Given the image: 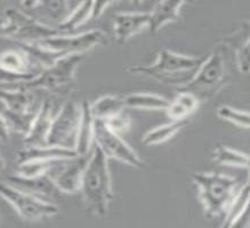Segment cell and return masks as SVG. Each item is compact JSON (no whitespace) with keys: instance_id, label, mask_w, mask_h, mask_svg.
Listing matches in <instances>:
<instances>
[{"instance_id":"6","label":"cell","mask_w":250,"mask_h":228,"mask_svg":"<svg viewBox=\"0 0 250 228\" xmlns=\"http://www.w3.org/2000/svg\"><path fill=\"white\" fill-rule=\"evenodd\" d=\"M5 19L8 24L7 38L18 40L19 42H39L62 36L56 26L43 24L19 9H7L5 13Z\"/></svg>"},{"instance_id":"26","label":"cell","mask_w":250,"mask_h":228,"mask_svg":"<svg viewBox=\"0 0 250 228\" xmlns=\"http://www.w3.org/2000/svg\"><path fill=\"white\" fill-rule=\"evenodd\" d=\"M93 1H85L80 2L76 6V8L70 13L65 21L57 26V30L61 32L62 36H70L73 35V32L81 26L85 24L87 21L92 19L93 13Z\"/></svg>"},{"instance_id":"30","label":"cell","mask_w":250,"mask_h":228,"mask_svg":"<svg viewBox=\"0 0 250 228\" xmlns=\"http://www.w3.org/2000/svg\"><path fill=\"white\" fill-rule=\"evenodd\" d=\"M212 159L215 162L223 166L246 168V169L249 167V156L246 153L224 145L215 147L212 152Z\"/></svg>"},{"instance_id":"2","label":"cell","mask_w":250,"mask_h":228,"mask_svg":"<svg viewBox=\"0 0 250 228\" xmlns=\"http://www.w3.org/2000/svg\"><path fill=\"white\" fill-rule=\"evenodd\" d=\"M80 190L87 209L94 216L105 217L109 213L110 203L113 199L109 159L97 146H94L90 153Z\"/></svg>"},{"instance_id":"35","label":"cell","mask_w":250,"mask_h":228,"mask_svg":"<svg viewBox=\"0 0 250 228\" xmlns=\"http://www.w3.org/2000/svg\"><path fill=\"white\" fill-rule=\"evenodd\" d=\"M9 138V129L6 125L5 120L2 119L1 114H0V140L1 142H7Z\"/></svg>"},{"instance_id":"29","label":"cell","mask_w":250,"mask_h":228,"mask_svg":"<svg viewBox=\"0 0 250 228\" xmlns=\"http://www.w3.org/2000/svg\"><path fill=\"white\" fill-rule=\"evenodd\" d=\"M249 184L246 183L245 185L240 187L238 194L229 204L228 210L225 211L224 221L219 228H229L236 220L241 217V214L248 210L249 204Z\"/></svg>"},{"instance_id":"27","label":"cell","mask_w":250,"mask_h":228,"mask_svg":"<svg viewBox=\"0 0 250 228\" xmlns=\"http://www.w3.org/2000/svg\"><path fill=\"white\" fill-rule=\"evenodd\" d=\"M188 123V120H183V121H171L169 123L155 127V128L145 133L142 142L146 146L158 145V144L167 142V140L173 138L178 132H181L184 127H187Z\"/></svg>"},{"instance_id":"34","label":"cell","mask_w":250,"mask_h":228,"mask_svg":"<svg viewBox=\"0 0 250 228\" xmlns=\"http://www.w3.org/2000/svg\"><path fill=\"white\" fill-rule=\"evenodd\" d=\"M114 5L113 1H96L93 4V13H92V19H96L103 14V12H105L110 6Z\"/></svg>"},{"instance_id":"7","label":"cell","mask_w":250,"mask_h":228,"mask_svg":"<svg viewBox=\"0 0 250 228\" xmlns=\"http://www.w3.org/2000/svg\"><path fill=\"white\" fill-rule=\"evenodd\" d=\"M80 116V106L72 100H67L53 120L46 145L74 150Z\"/></svg>"},{"instance_id":"5","label":"cell","mask_w":250,"mask_h":228,"mask_svg":"<svg viewBox=\"0 0 250 228\" xmlns=\"http://www.w3.org/2000/svg\"><path fill=\"white\" fill-rule=\"evenodd\" d=\"M83 55H67L60 58L50 68L43 69L31 81L21 83L26 89H45L50 93L66 95L76 85V72Z\"/></svg>"},{"instance_id":"3","label":"cell","mask_w":250,"mask_h":228,"mask_svg":"<svg viewBox=\"0 0 250 228\" xmlns=\"http://www.w3.org/2000/svg\"><path fill=\"white\" fill-rule=\"evenodd\" d=\"M229 50L218 42L210 55L206 57L194 78L184 88L178 90L191 93L200 102L214 98L229 82Z\"/></svg>"},{"instance_id":"28","label":"cell","mask_w":250,"mask_h":228,"mask_svg":"<svg viewBox=\"0 0 250 228\" xmlns=\"http://www.w3.org/2000/svg\"><path fill=\"white\" fill-rule=\"evenodd\" d=\"M19 45H20L19 48L24 50V52L28 54L30 58H31V61L42 70L50 68V66L55 64L60 58L64 57L62 54L52 52V50L43 48L42 46H40L39 43L37 42H32V43L19 42Z\"/></svg>"},{"instance_id":"11","label":"cell","mask_w":250,"mask_h":228,"mask_svg":"<svg viewBox=\"0 0 250 228\" xmlns=\"http://www.w3.org/2000/svg\"><path fill=\"white\" fill-rule=\"evenodd\" d=\"M92 153V152H90ZM90 157L88 155H78L69 160L65 166L61 168L59 172L53 177V182L61 193L73 194L80 190L81 180Z\"/></svg>"},{"instance_id":"37","label":"cell","mask_w":250,"mask_h":228,"mask_svg":"<svg viewBox=\"0 0 250 228\" xmlns=\"http://www.w3.org/2000/svg\"><path fill=\"white\" fill-rule=\"evenodd\" d=\"M2 168V160H1V156H0V169Z\"/></svg>"},{"instance_id":"32","label":"cell","mask_w":250,"mask_h":228,"mask_svg":"<svg viewBox=\"0 0 250 228\" xmlns=\"http://www.w3.org/2000/svg\"><path fill=\"white\" fill-rule=\"evenodd\" d=\"M103 122L105 123L111 130H113L114 133H119L120 135V133H124L129 129V127L131 125V119L129 114H128L126 111H124V112L117 114V115H114L112 118L107 119Z\"/></svg>"},{"instance_id":"24","label":"cell","mask_w":250,"mask_h":228,"mask_svg":"<svg viewBox=\"0 0 250 228\" xmlns=\"http://www.w3.org/2000/svg\"><path fill=\"white\" fill-rule=\"evenodd\" d=\"M71 159H52V160H39L31 161L23 164H19L18 175L26 178H32V177H38L42 175L54 176L59 172L61 168L65 166L66 162Z\"/></svg>"},{"instance_id":"10","label":"cell","mask_w":250,"mask_h":228,"mask_svg":"<svg viewBox=\"0 0 250 228\" xmlns=\"http://www.w3.org/2000/svg\"><path fill=\"white\" fill-rule=\"evenodd\" d=\"M37 43L52 52L62 54L63 56L85 55V53L97 46L107 45L109 35L102 30H89L80 35L57 36Z\"/></svg>"},{"instance_id":"23","label":"cell","mask_w":250,"mask_h":228,"mask_svg":"<svg viewBox=\"0 0 250 228\" xmlns=\"http://www.w3.org/2000/svg\"><path fill=\"white\" fill-rule=\"evenodd\" d=\"M126 109L142 111H166L170 100L152 93H131L123 97Z\"/></svg>"},{"instance_id":"9","label":"cell","mask_w":250,"mask_h":228,"mask_svg":"<svg viewBox=\"0 0 250 228\" xmlns=\"http://www.w3.org/2000/svg\"><path fill=\"white\" fill-rule=\"evenodd\" d=\"M0 196L12 204L16 212L25 220L35 221L42 218L53 217L60 211L55 204L16 190L7 183H0Z\"/></svg>"},{"instance_id":"19","label":"cell","mask_w":250,"mask_h":228,"mask_svg":"<svg viewBox=\"0 0 250 228\" xmlns=\"http://www.w3.org/2000/svg\"><path fill=\"white\" fill-rule=\"evenodd\" d=\"M0 68L16 75H39L42 71V69L36 65L28 54L21 48L7 49L0 53Z\"/></svg>"},{"instance_id":"31","label":"cell","mask_w":250,"mask_h":228,"mask_svg":"<svg viewBox=\"0 0 250 228\" xmlns=\"http://www.w3.org/2000/svg\"><path fill=\"white\" fill-rule=\"evenodd\" d=\"M217 116L219 119L228 121L239 128L249 129V113L247 111H240L229 105H221L217 107Z\"/></svg>"},{"instance_id":"21","label":"cell","mask_w":250,"mask_h":228,"mask_svg":"<svg viewBox=\"0 0 250 228\" xmlns=\"http://www.w3.org/2000/svg\"><path fill=\"white\" fill-rule=\"evenodd\" d=\"M81 116L79 129L76 140V151L78 155H88L92 152L94 145V120L89 109V102H83L80 106Z\"/></svg>"},{"instance_id":"36","label":"cell","mask_w":250,"mask_h":228,"mask_svg":"<svg viewBox=\"0 0 250 228\" xmlns=\"http://www.w3.org/2000/svg\"><path fill=\"white\" fill-rule=\"evenodd\" d=\"M8 36V24L5 18H0V37L7 38Z\"/></svg>"},{"instance_id":"12","label":"cell","mask_w":250,"mask_h":228,"mask_svg":"<svg viewBox=\"0 0 250 228\" xmlns=\"http://www.w3.org/2000/svg\"><path fill=\"white\" fill-rule=\"evenodd\" d=\"M150 14L147 12L117 13L113 16L114 40L119 45H124L145 28H148Z\"/></svg>"},{"instance_id":"13","label":"cell","mask_w":250,"mask_h":228,"mask_svg":"<svg viewBox=\"0 0 250 228\" xmlns=\"http://www.w3.org/2000/svg\"><path fill=\"white\" fill-rule=\"evenodd\" d=\"M250 23L247 21L233 32L232 35L225 36L219 39L226 49L233 52L235 58V64L239 71L247 75L249 71V43H250Z\"/></svg>"},{"instance_id":"14","label":"cell","mask_w":250,"mask_h":228,"mask_svg":"<svg viewBox=\"0 0 250 228\" xmlns=\"http://www.w3.org/2000/svg\"><path fill=\"white\" fill-rule=\"evenodd\" d=\"M54 115V106L50 100H43L40 104L39 111L37 113L29 133L24 136L23 143L24 146H47L46 140L52 127Z\"/></svg>"},{"instance_id":"25","label":"cell","mask_w":250,"mask_h":228,"mask_svg":"<svg viewBox=\"0 0 250 228\" xmlns=\"http://www.w3.org/2000/svg\"><path fill=\"white\" fill-rule=\"evenodd\" d=\"M89 109L94 120H101V121H105L126 111L123 97L116 95H104L100 97L94 103H89Z\"/></svg>"},{"instance_id":"22","label":"cell","mask_w":250,"mask_h":228,"mask_svg":"<svg viewBox=\"0 0 250 228\" xmlns=\"http://www.w3.org/2000/svg\"><path fill=\"white\" fill-rule=\"evenodd\" d=\"M201 102L191 93L178 90L176 97L170 100L169 105L166 109V114L171 121H183L197 112Z\"/></svg>"},{"instance_id":"18","label":"cell","mask_w":250,"mask_h":228,"mask_svg":"<svg viewBox=\"0 0 250 228\" xmlns=\"http://www.w3.org/2000/svg\"><path fill=\"white\" fill-rule=\"evenodd\" d=\"M78 154L74 150L56 146H24L16 154V162L23 164L31 161L52 159H73Z\"/></svg>"},{"instance_id":"4","label":"cell","mask_w":250,"mask_h":228,"mask_svg":"<svg viewBox=\"0 0 250 228\" xmlns=\"http://www.w3.org/2000/svg\"><path fill=\"white\" fill-rule=\"evenodd\" d=\"M192 179L198 187L205 216L209 219L223 216L241 187L235 178L218 172H198Z\"/></svg>"},{"instance_id":"15","label":"cell","mask_w":250,"mask_h":228,"mask_svg":"<svg viewBox=\"0 0 250 228\" xmlns=\"http://www.w3.org/2000/svg\"><path fill=\"white\" fill-rule=\"evenodd\" d=\"M7 184L16 190L31 194V195L39 197L42 200H43L42 197H50L59 192L53 182L52 176L48 173L32 177V178H26V177H22L16 173V175L7 177Z\"/></svg>"},{"instance_id":"8","label":"cell","mask_w":250,"mask_h":228,"mask_svg":"<svg viewBox=\"0 0 250 228\" xmlns=\"http://www.w3.org/2000/svg\"><path fill=\"white\" fill-rule=\"evenodd\" d=\"M94 143L107 159L121 161L133 168L143 166V161L138 156L136 151L128 145L119 133L111 130L101 120H95L94 122Z\"/></svg>"},{"instance_id":"1","label":"cell","mask_w":250,"mask_h":228,"mask_svg":"<svg viewBox=\"0 0 250 228\" xmlns=\"http://www.w3.org/2000/svg\"><path fill=\"white\" fill-rule=\"evenodd\" d=\"M206 57L188 56L162 49L150 65H133L126 69L134 75L144 76L167 86L184 88L194 78Z\"/></svg>"},{"instance_id":"17","label":"cell","mask_w":250,"mask_h":228,"mask_svg":"<svg viewBox=\"0 0 250 228\" xmlns=\"http://www.w3.org/2000/svg\"><path fill=\"white\" fill-rule=\"evenodd\" d=\"M20 6L23 8V11L36 13L37 15L33 19L37 21L39 18H45L56 22V28L65 21L70 13L72 12L70 11V2L66 1H26L21 2Z\"/></svg>"},{"instance_id":"16","label":"cell","mask_w":250,"mask_h":228,"mask_svg":"<svg viewBox=\"0 0 250 228\" xmlns=\"http://www.w3.org/2000/svg\"><path fill=\"white\" fill-rule=\"evenodd\" d=\"M0 103L9 112L19 115L35 112L40 107V104L37 105L33 90L21 86L14 90H0Z\"/></svg>"},{"instance_id":"20","label":"cell","mask_w":250,"mask_h":228,"mask_svg":"<svg viewBox=\"0 0 250 228\" xmlns=\"http://www.w3.org/2000/svg\"><path fill=\"white\" fill-rule=\"evenodd\" d=\"M187 4L185 1H159L154 4L150 14L148 30L152 33L159 31L166 24L178 21L181 16L182 7Z\"/></svg>"},{"instance_id":"33","label":"cell","mask_w":250,"mask_h":228,"mask_svg":"<svg viewBox=\"0 0 250 228\" xmlns=\"http://www.w3.org/2000/svg\"><path fill=\"white\" fill-rule=\"evenodd\" d=\"M38 75L36 73H29V75H16L6 71L0 68V83H25L31 81Z\"/></svg>"}]
</instances>
